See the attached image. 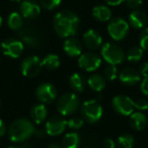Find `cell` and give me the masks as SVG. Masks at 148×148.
I'll return each mask as SVG.
<instances>
[{"mask_svg": "<svg viewBox=\"0 0 148 148\" xmlns=\"http://www.w3.org/2000/svg\"><path fill=\"white\" fill-rule=\"evenodd\" d=\"M80 19L76 13L70 10H63L55 15L53 21L54 29L61 38H71L78 32Z\"/></svg>", "mask_w": 148, "mask_h": 148, "instance_id": "6da1fadb", "label": "cell"}, {"mask_svg": "<svg viewBox=\"0 0 148 148\" xmlns=\"http://www.w3.org/2000/svg\"><path fill=\"white\" fill-rule=\"evenodd\" d=\"M36 128L33 122L25 118L16 119L10 124L8 129L9 138L14 143H21L27 141L35 134Z\"/></svg>", "mask_w": 148, "mask_h": 148, "instance_id": "7a4b0ae2", "label": "cell"}, {"mask_svg": "<svg viewBox=\"0 0 148 148\" xmlns=\"http://www.w3.org/2000/svg\"><path fill=\"white\" fill-rule=\"evenodd\" d=\"M80 99L74 92H67L58 99L57 110L62 116H70L78 110Z\"/></svg>", "mask_w": 148, "mask_h": 148, "instance_id": "3957f363", "label": "cell"}, {"mask_svg": "<svg viewBox=\"0 0 148 148\" xmlns=\"http://www.w3.org/2000/svg\"><path fill=\"white\" fill-rule=\"evenodd\" d=\"M101 56L109 64L118 65L125 60L124 50L115 43H106L101 48Z\"/></svg>", "mask_w": 148, "mask_h": 148, "instance_id": "277c9868", "label": "cell"}, {"mask_svg": "<svg viewBox=\"0 0 148 148\" xmlns=\"http://www.w3.org/2000/svg\"><path fill=\"white\" fill-rule=\"evenodd\" d=\"M81 114L85 121L95 124L101 120L103 116V108L97 99H88L83 103L81 107Z\"/></svg>", "mask_w": 148, "mask_h": 148, "instance_id": "5b68a950", "label": "cell"}, {"mask_svg": "<svg viewBox=\"0 0 148 148\" xmlns=\"http://www.w3.org/2000/svg\"><path fill=\"white\" fill-rule=\"evenodd\" d=\"M130 25L123 18L116 17L112 19L111 23L108 25V33L111 38L115 41H122L125 39L129 32Z\"/></svg>", "mask_w": 148, "mask_h": 148, "instance_id": "8992f818", "label": "cell"}, {"mask_svg": "<svg viewBox=\"0 0 148 148\" xmlns=\"http://www.w3.org/2000/svg\"><path fill=\"white\" fill-rule=\"evenodd\" d=\"M43 64L38 56H29L23 60L21 64V70L23 76L35 77L42 70Z\"/></svg>", "mask_w": 148, "mask_h": 148, "instance_id": "52a82bcc", "label": "cell"}, {"mask_svg": "<svg viewBox=\"0 0 148 148\" xmlns=\"http://www.w3.org/2000/svg\"><path fill=\"white\" fill-rule=\"evenodd\" d=\"M112 106L118 114L123 116H130L131 114H133L134 109H135L133 99L123 95H117L114 97L113 101H112Z\"/></svg>", "mask_w": 148, "mask_h": 148, "instance_id": "ba28073f", "label": "cell"}, {"mask_svg": "<svg viewBox=\"0 0 148 148\" xmlns=\"http://www.w3.org/2000/svg\"><path fill=\"white\" fill-rule=\"evenodd\" d=\"M101 64V60L97 54L86 52L79 56L78 58V65L81 69L85 70L87 72H93L99 69Z\"/></svg>", "mask_w": 148, "mask_h": 148, "instance_id": "9c48e42d", "label": "cell"}, {"mask_svg": "<svg viewBox=\"0 0 148 148\" xmlns=\"http://www.w3.org/2000/svg\"><path fill=\"white\" fill-rule=\"evenodd\" d=\"M2 52L5 56L10 58H18L23 52V43L16 39H6L1 44Z\"/></svg>", "mask_w": 148, "mask_h": 148, "instance_id": "30bf717a", "label": "cell"}, {"mask_svg": "<svg viewBox=\"0 0 148 148\" xmlns=\"http://www.w3.org/2000/svg\"><path fill=\"white\" fill-rule=\"evenodd\" d=\"M36 95L42 103H51L57 97V89L52 83H43L39 85L36 91Z\"/></svg>", "mask_w": 148, "mask_h": 148, "instance_id": "8fae6325", "label": "cell"}, {"mask_svg": "<svg viewBox=\"0 0 148 148\" xmlns=\"http://www.w3.org/2000/svg\"><path fill=\"white\" fill-rule=\"evenodd\" d=\"M67 127V121L59 116L50 118L46 123V132L50 136H58L65 131Z\"/></svg>", "mask_w": 148, "mask_h": 148, "instance_id": "7c38bea8", "label": "cell"}, {"mask_svg": "<svg viewBox=\"0 0 148 148\" xmlns=\"http://www.w3.org/2000/svg\"><path fill=\"white\" fill-rule=\"evenodd\" d=\"M21 38L23 42L31 48H37L41 45V36L36 29L31 27H25L21 31Z\"/></svg>", "mask_w": 148, "mask_h": 148, "instance_id": "4fadbf2b", "label": "cell"}, {"mask_svg": "<svg viewBox=\"0 0 148 148\" xmlns=\"http://www.w3.org/2000/svg\"><path fill=\"white\" fill-rule=\"evenodd\" d=\"M21 14L25 18H36L41 12V7L33 0H23L19 6Z\"/></svg>", "mask_w": 148, "mask_h": 148, "instance_id": "5bb4252c", "label": "cell"}, {"mask_svg": "<svg viewBox=\"0 0 148 148\" xmlns=\"http://www.w3.org/2000/svg\"><path fill=\"white\" fill-rule=\"evenodd\" d=\"M119 79L125 85H135L141 80L139 71L133 68H124L119 74Z\"/></svg>", "mask_w": 148, "mask_h": 148, "instance_id": "9a60e30c", "label": "cell"}, {"mask_svg": "<svg viewBox=\"0 0 148 148\" xmlns=\"http://www.w3.org/2000/svg\"><path fill=\"white\" fill-rule=\"evenodd\" d=\"M64 52L70 57H79L82 54V45L75 38H67L63 44Z\"/></svg>", "mask_w": 148, "mask_h": 148, "instance_id": "2e32d148", "label": "cell"}, {"mask_svg": "<svg viewBox=\"0 0 148 148\" xmlns=\"http://www.w3.org/2000/svg\"><path fill=\"white\" fill-rule=\"evenodd\" d=\"M82 40L84 45L90 50L97 49L103 44V38L99 35V32L95 31V29H88L87 32H85Z\"/></svg>", "mask_w": 148, "mask_h": 148, "instance_id": "e0dca14e", "label": "cell"}, {"mask_svg": "<svg viewBox=\"0 0 148 148\" xmlns=\"http://www.w3.org/2000/svg\"><path fill=\"white\" fill-rule=\"evenodd\" d=\"M147 15L142 10H134L129 15V23L134 29H142L147 23Z\"/></svg>", "mask_w": 148, "mask_h": 148, "instance_id": "ac0fdd59", "label": "cell"}, {"mask_svg": "<svg viewBox=\"0 0 148 148\" xmlns=\"http://www.w3.org/2000/svg\"><path fill=\"white\" fill-rule=\"evenodd\" d=\"M47 116H48V110L44 103L36 105L31 110V118L34 123L36 124H42L46 120Z\"/></svg>", "mask_w": 148, "mask_h": 148, "instance_id": "d6986e66", "label": "cell"}, {"mask_svg": "<svg viewBox=\"0 0 148 148\" xmlns=\"http://www.w3.org/2000/svg\"><path fill=\"white\" fill-rule=\"evenodd\" d=\"M130 125L136 131H141L147 125V118L141 112L133 113L130 118Z\"/></svg>", "mask_w": 148, "mask_h": 148, "instance_id": "ffe728a7", "label": "cell"}, {"mask_svg": "<svg viewBox=\"0 0 148 148\" xmlns=\"http://www.w3.org/2000/svg\"><path fill=\"white\" fill-rule=\"evenodd\" d=\"M92 15L97 21L105 23L111 19L112 17V11L106 5H97L92 9Z\"/></svg>", "mask_w": 148, "mask_h": 148, "instance_id": "44dd1931", "label": "cell"}, {"mask_svg": "<svg viewBox=\"0 0 148 148\" xmlns=\"http://www.w3.org/2000/svg\"><path fill=\"white\" fill-rule=\"evenodd\" d=\"M87 84L92 90L97 91V92H101L106 87V79L99 74H92L87 79Z\"/></svg>", "mask_w": 148, "mask_h": 148, "instance_id": "7402d4cb", "label": "cell"}, {"mask_svg": "<svg viewBox=\"0 0 148 148\" xmlns=\"http://www.w3.org/2000/svg\"><path fill=\"white\" fill-rule=\"evenodd\" d=\"M69 84H70V87H71L74 91H76V92H82L85 87V81L81 74L73 73L69 78Z\"/></svg>", "mask_w": 148, "mask_h": 148, "instance_id": "603a6c76", "label": "cell"}, {"mask_svg": "<svg viewBox=\"0 0 148 148\" xmlns=\"http://www.w3.org/2000/svg\"><path fill=\"white\" fill-rule=\"evenodd\" d=\"M80 144V137L76 132L67 133L62 140L63 148H77Z\"/></svg>", "mask_w": 148, "mask_h": 148, "instance_id": "cb8c5ba5", "label": "cell"}, {"mask_svg": "<svg viewBox=\"0 0 148 148\" xmlns=\"http://www.w3.org/2000/svg\"><path fill=\"white\" fill-rule=\"evenodd\" d=\"M7 25L12 31H19L23 25V17L18 12H11L7 18Z\"/></svg>", "mask_w": 148, "mask_h": 148, "instance_id": "d4e9b609", "label": "cell"}, {"mask_svg": "<svg viewBox=\"0 0 148 148\" xmlns=\"http://www.w3.org/2000/svg\"><path fill=\"white\" fill-rule=\"evenodd\" d=\"M42 64L48 70H55L60 66V58L56 54H49L43 59Z\"/></svg>", "mask_w": 148, "mask_h": 148, "instance_id": "484cf974", "label": "cell"}, {"mask_svg": "<svg viewBox=\"0 0 148 148\" xmlns=\"http://www.w3.org/2000/svg\"><path fill=\"white\" fill-rule=\"evenodd\" d=\"M142 57H143V49L140 47L131 48L127 53V60L132 63L139 62Z\"/></svg>", "mask_w": 148, "mask_h": 148, "instance_id": "4316f807", "label": "cell"}, {"mask_svg": "<svg viewBox=\"0 0 148 148\" xmlns=\"http://www.w3.org/2000/svg\"><path fill=\"white\" fill-rule=\"evenodd\" d=\"M134 145V138L130 134H123L118 138V146L120 148H132Z\"/></svg>", "mask_w": 148, "mask_h": 148, "instance_id": "83f0119b", "label": "cell"}, {"mask_svg": "<svg viewBox=\"0 0 148 148\" xmlns=\"http://www.w3.org/2000/svg\"><path fill=\"white\" fill-rule=\"evenodd\" d=\"M105 76L108 80L113 81L117 78L118 76V70L116 65H112V64H109V65L106 67L105 69Z\"/></svg>", "mask_w": 148, "mask_h": 148, "instance_id": "f1b7e54d", "label": "cell"}, {"mask_svg": "<svg viewBox=\"0 0 148 148\" xmlns=\"http://www.w3.org/2000/svg\"><path fill=\"white\" fill-rule=\"evenodd\" d=\"M62 0H40L42 6L47 10H53L61 4Z\"/></svg>", "mask_w": 148, "mask_h": 148, "instance_id": "f546056e", "label": "cell"}, {"mask_svg": "<svg viewBox=\"0 0 148 148\" xmlns=\"http://www.w3.org/2000/svg\"><path fill=\"white\" fill-rule=\"evenodd\" d=\"M83 119L79 117H74L71 118L69 121H67V126L70 128V129H74V130H78L80 129L83 126Z\"/></svg>", "mask_w": 148, "mask_h": 148, "instance_id": "4dcf8cb0", "label": "cell"}, {"mask_svg": "<svg viewBox=\"0 0 148 148\" xmlns=\"http://www.w3.org/2000/svg\"><path fill=\"white\" fill-rule=\"evenodd\" d=\"M140 48L148 51V27H145L140 35Z\"/></svg>", "mask_w": 148, "mask_h": 148, "instance_id": "1f68e13d", "label": "cell"}, {"mask_svg": "<svg viewBox=\"0 0 148 148\" xmlns=\"http://www.w3.org/2000/svg\"><path fill=\"white\" fill-rule=\"evenodd\" d=\"M134 108L139 111H145L148 109V103L146 99H140L138 101H134Z\"/></svg>", "mask_w": 148, "mask_h": 148, "instance_id": "d6a6232c", "label": "cell"}, {"mask_svg": "<svg viewBox=\"0 0 148 148\" xmlns=\"http://www.w3.org/2000/svg\"><path fill=\"white\" fill-rule=\"evenodd\" d=\"M125 2L129 8L134 9V10H137L142 5V0H125Z\"/></svg>", "mask_w": 148, "mask_h": 148, "instance_id": "836d02e7", "label": "cell"}, {"mask_svg": "<svg viewBox=\"0 0 148 148\" xmlns=\"http://www.w3.org/2000/svg\"><path fill=\"white\" fill-rule=\"evenodd\" d=\"M141 90L144 95L148 97V76L144 77L143 80L141 82Z\"/></svg>", "mask_w": 148, "mask_h": 148, "instance_id": "e575fe53", "label": "cell"}, {"mask_svg": "<svg viewBox=\"0 0 148 148\" xmlns=\"http://www.w3.org/2000/svg\"><path fill=\"white\" fill-rule=\"evenodd\" d=\"M139 73L140 75H142L143 77H147L148 76V63L145 62L143 63L139 68Z\"/></svg>", "mask_w": 148, "mask_h": 148, "instance_id": "d590c367", "label": "cell"}, {"mask_svg": "<svg viewBox=\"0 0 148 148\" xmlns=\"http://www.w3.org/2000/svg\"><path fill=\"white\" fill-rule=\"evenodd\" d=\"M103 146L106 148H115V142L111 138H108L103 141Z\"/></svg>", "mask_w": 148, "mask_h": 148, "instance_id": "8d00e7d4", "label": "cell"}, {"mask_svg": "<svg viewBox=\"0 0 148 148\" xmlns=\"http://www.w3.org/2000/svg\"><path fill=\"white\" fill-rule=\"evenodd\" d=\"M105 1L109 5H112V6H117V5H120L123 1H125V0H105Z\"/></svg>", "mask_w": 148, "mask_h": 148, "instance_id": "74e56055", "label": "cell"}, {"mask_svg": "<svg viewBox=\"0 0 148 148\" xmlns=\"http://www.w3.org/2000/svg\"><path fill=\"white\" fill-rule=\"evenodd\" d=\"M5 132H6V126H5L4 122L0 119V137H2L5 134Z\"/></svg>", "mask_w": 148, "mask_h": 148, "instance_id": "f35d334b", "label": "cell"}, {"mask_svg": "<svg viewBox=\"0 0 148 148\" xmlns=\"http://www.w3.org/2000/svg\"><path fill=\"white\" fill-rule=\"evenodd\" d=\"M48 148H63V147L61 145H59L58 143H51L48 146Z\"/></svg>", "mask_w": 148, "mask_h": 148, "instance_id": "ab89813d", "label": "cell"}, {"mask_svg": "<svg viewBox=\"0 0 148 148\" xmlns=\"http://www.w3.org/2000/svg\"><path fill=\"white\" fill-rule=\"evenodd\" d=\"M35 134L38 136V137H43V136H44L43 130H36V131H35Z\"/></svg>", "mask_w": 148, "mask_h": 148, "instance_id": "60d3db41", "label": "cell"}, {"mask_svg": "<svg viewBox=\"0 0 148 148\" xmlns=\"http://www.w3.org/2000/svg\"><path fill=\"white\" fill-rule=\"evenodd\" d=\"M8 148H23V146L21 147H19V146H10V147H8Z\"/></svg>", "mask_w": 148, "mask_h": 148, "instance_id": "b9f144b4", "label": "cell"}, {"mask_svg": "<svg viewBox=\"0 0 148 148\" xmlns=\"http://www.w3.org/2000/svg\"><path fill=\"white\" fill-rule=\"evenodd\" d=\"M1 25H2V17L0 16V27H1Z\"/></svg>", "mask_w": 148, "mask_h": 148, "instance_id": "7bdbcfd3", "label": "cell"}, {"mask_svg": "<svg viewBox=\"0 0 148 148\" xmlns=\"http://www.w3.org/2000/svg\"><path fill=\"white\" fill-rule=\"evenodd\" d=\"M11 1H13V2H19V1H21V0H11Z\"/></svg>", "mask_w": 148, "mask_h": 148, "instance_id": "ee69618b", "label": "cell"}, {"mask_svg": "<svg viewBox=\"0 0 148 148\" xmlns=\"http://www.w3.org/2000/svg\"><path fill=\"white\" fill-rule=\"evenodd\" d=\"M0 108H1V103H0Z\"/></svg>", "mask_w": 148, "mask_h": 148, "instance_id": "f6af8a7d", "label": "cell"}]
</instances>
